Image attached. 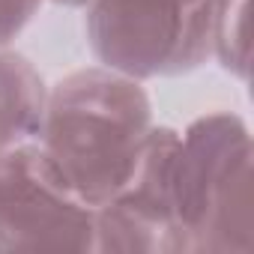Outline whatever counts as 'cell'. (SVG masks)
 <instances>
[{
	"mask_svg": "<svg viewBox=\"0 0 254 254\" xmlns=\"http://www.w3.org/2000/svg\"><path fill=\"white\" fill-rule=\"evenodd\" d=\"M45 3L66 6V9H87V6H90V0H45Z\"/></svg>",
	"mask_w": 254,
	"mask_h": 254,
	"instance_id": "9c48e42d",
	"label": "cell"
},
{
	"mask_svg": "<svg viewBox=\"0 0 254 254\" xmlns=\"http://www.w3.org/2000/svg\"><path fill=\"white\" fill-rule=\"evenodd\" d=\"M48 99V81L39 66L15 51L0 48V156L12 147L36 141Z\"/></svg>",
	"mask_w": 254,
	"mask_h": 254,
	"instance_id": "8992f818",
	"label": "cell"
},
{
	"mask_svg": "<svg viewBox=\"0 0 254 254\" xmlns=\"http://www.w3.org/2000/svg\"><path fill=\"white\" fill-rule=\"evenodd\" d=\"M212 0H90L84 36L96 63L138 81L183 78L212 63Z\"/></svg>",
	"mask_w": 254,
	"mask_h": 254,
	"instance_id": "3957f363",
	"label": "cell"
},
{
	"mask_svg": "<svg viewBox=\"0 0 254 254\" xmlns=\"http://www.w3.org/2000/svg\"><path fill=\"white\" fill-rule=\"evenodd\" d=\"M209 45H212V63H218L239 84H248L251 78V0H212Z\"/></svg>",
	"mask_w": 254,
	"mask_h": 254,
	"instance_id": "52a82bcc",
	"label": "cell"
},
{
	"mask_svg": "<svg viewBox=\"0 0 254 254\" xmlns=\"http://www.w3.org/2000/svg\"><path fill=\"white\" fill-rule=\"evenodd\" d=\"M174 200L186 254L254 251V147L239 114L212 111L180 132Z\"/></svg>",
	"mask_w": 254,
	"mask_h": 254,
	"instance_id": "7a4b0ae2",
	"label": "cell"
},
{
	"mask_svg": "<svg viewBox=\"0 0 254 254\" xmlns=\"http://www.w3.org/2000/svg\"><path fill=\"white\" fill-rule=\"evenodd\" d=\"M153 126L147 81L90 63L48 84L36 141L96 206L129 174Z\"/></svg>",
	"mask_w": 254,
	"mask_h": 254,
	"instance_id": "6da1fadb",
	"label": "cell"
},
{
	"mask_svg": "<svg viewBox=\"0 0 254 254\" xmlns=\"http://www.w3.org/2000/svg\"><path fill=\"white\" fill-rule=\"evenodd\" d=\"M45 0H0V48L15 45L27 24L39 15Z\"/></svg>",
	"mask_w": 254,
	"mask_h": 254,
	"instance_id": "ba28073f",
	"label": "cell"
},
{
	"mask_svg": "<svg viewBox=\"0 0 254 254\" xmlns=\"http://www.w3.org/2000/svg\"><path fill=\"white\" fill-rule=\"evenodd\" d=\"M177 147L180 129H150L123 183L96 203L93 254H186L174 200Z\"/></svg>",
	"mask_w": 254,
	"mask_h": 254,
	"instance_id": "5b68a950",
	"label": "cell"
},
{
	"mask_svg": "<svg viewBox=\"0 0 254 254\" xmlns=\"http://www.w3.org/2000/svg\"><path fill=\"white\" fill-rule=\"evenodd\" d=\"M96 245V206L39 144L0 156V254L84 251Z\"/></svg>",
	"mask_w": 254,
	"mask_h": 254,
	"instance_id": "277c9868",
	"label": "cell"
}]
</instances>
